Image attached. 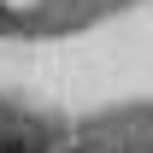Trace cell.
<instances>
[{"mask_svg": "<svg viewBox=\"0 0 153 153\" xmlns=\"http://www.w3.org/2000/svg\"><path fill=\"white\" fill-rule=\"evenodd\" d=\"M0 30H6V6H0Z\"/></svg>", "mask_w": 153, "mask_h": 153, "instance_id": "cell-1", "label": "cell"}]
</instances>
